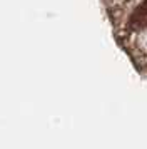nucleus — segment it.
Masks as SVG:
<instances>
[{
    "label": "nucleus",
    "mask_w": 147,
    "mask_h": 149,
    "mask_svg": "<svg viewBox=\"0 0 147 149\" xmlns=\"http://www.w3.org/2000/svg\"><path fill=\"white\" fill-rule=\"evenodd\" d=\"M129 24H130V27L134 30H140V29L147 27V0L135 8V12L132 14Z\"/></svg>",
    "instance_id": "obj_1"
}]
</instances>
